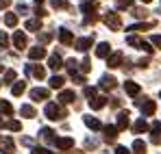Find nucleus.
<instances>
[{
  "instance_id": "22",
  "label": "nucleus",
  "mask_w": 161,
  "mask_h": 154,
  "mask_svg": "<svg viewBox=\"0 0 161 154\" xmlns=\"http://www.w3.org/2000/svg\"><path fill=\"white\" fill-rule=\"evenodd\" d=\"M133 150H135V154H146V143H144L142 139H135Z\"/></svg>"
},
{
  "instance_id": "23",
  "label": "nucleus",
  "mask_w": 161,
  "mask_h": 154,
  "mask_svg": "<svg viewBox=\"0 0 161 154\" xmlns=\"http://www.w3.org/2000/svg\"><path fill=\"white\" fill-rule=\"evenodd\" d=\"M63 82H65V80H63L61 76H53V78H50V87H53V89H61Z\"/></svg>"
},
{
  "instance_id": "4",
  "label": "nucleus",
  "mask_w": 161,
  "mask_h": 154,
  "mask_svg": "<svg viewBox=\"0 0 161 154\" xmlns=\"http://www.w3.org/2000/svg\"><path fill=\"white\" fill-rule=\"evenodd\" d=\"M92 41H94L92 37H83V39H76L74 46H76V50H79V52H87V50H89V46H92Z\"/></svg>"
},
{
  "instance_id": "30",
  "label": "nucleus",
  "mask_w": 161,
  "mask_h": 154,
  "mask_svg": "<svg viewBox=\"0 0 161 154\" xmlns=\"http://www.w3.org/2000/svg\"><path fill=\"white\" fill-rule=\"evenodd\" d=\"M4 126H7L9 130H20V128H22V124H20V122H15V119H11V122H7Z\"/></svg>"
},
{
  "instance_id": "6",
  "label": "nucleus",
  "mask_w": 161,
  "mask_h": 154,
  "mask_svg": "<svg viewBox=\"0 0 161 154\" xmlns=\"http://www.w3.org/2000/svg\"><path fill=\"white\" fill-rule=\"evenodd\" d=\"M31 72H33L35 78H44L46 76V70H44L42 65H26V74H31Z\"/></svg>"
},
{
  "instance_id": "39",
  "label": "nucleus",
  "mask_w": 161,
  "mask_h": 154,
  "mask_svg": "<svg viewBox=\"0 0 161 154\" xmlns=\"http://www.w3.org/2000/svg\"><path fill=\"white\" fill-rule=\"evenodd\" d=\"M115 154H131V152H129L124 146H118V148H115Z\"/></svg>"
},
{
  "instance_id": "32",
  "label": "nucleus",
  "mask_w": 161,
  "mask_h": 154,
  "mask_svg": "<svg viewBox=\"0 0 161 154\" xmlns=\"http://www.w3.org/2000/svg\"><path fill=\"white\" fill-rule=\"evenodd\" d=\"M54 9H68V0H53Z\"/></svg>"
},
{
  "instance_id": "27",
  "label": "nucleus",
  "mask_w": 161,
  "mask_h": 154,
  "mask_svg": "<svg viewBox=\"0 0 161 154\" xmlns=\"http://www.w3.org/2000/svg\"><path fill=\"white\" fill-rule=\"evenodd\" d=\"M4 24L7 26H15L18 24V18H15L13 13H7V15H4Z\"/></svg>"
},
{
  "instance_id": "41",
  "label": "nucleus",
  "mask_w": 161,
  "mask_h": 154,
  "mask_svg": "<svg viewBox=\"0 0 161 154\" xmlns=\"http://www.w3.org/2000/svg\"><path fill=\"white\" fill-rule=\"evenodd\" d=\"M39 39H42V41H50V39H53V35H50V33H42V37H39Z\"/></svg>"
},
{
  "instance_id": "36",
  "label": "nucleus",
  "mask_w": 161,
  "mask_h": 154,
  "mask_svg": "<svg viewBox=\"0 0 161 154\" xmlns=\"http://www.w3.org/2000/svg\"><path fill=\"white\" fill-rule=\"evenodd\" d=\"M85 96H87V98H96V89H94V87H87V89H85Z\"/></svg>"
},
{
  "instance_id": "44",
  "label": "nucleus",
  "mask_w": 161,
  "mask_h": 154,
  "mask_svg": "<svg viewBox=\"0 0 161 154\" xmlns=\"http://www.w3.org/2000/svg\"><path fill=\"white\" fill-rule=\"evenodd\" d=\"M35 2H37V4H39V2H44V0H35Z\"/></svg>"
},
{
  "instance_id": "14",
  "label": "nucleus",
  "mask_w": 161,
  "mask_h": 154,
  "mask_svg": "<svg viewBox=\"0 0 161 154\" xmlns=\"http://www.w3.org/2000/svg\"><path fill=\"white\" fill-rule=\"evenodd\" d=\"M109 52H111V46H109V44H100V46L96 48V56L105 59V56H109Z\"/></svg>"
},
{
  "instance_id": "26",
  "label": "nucleus",
  "mask_w": 161,
  "mask_h": 154,
  "mask_svg": "<svg viewBox=\"0 0 161 154\" xmlns=\"http://www.w3.org/2000/svg\"><path fill=\"white\" fill-rule=\"evenodd\" d=\"M42 137H44V141H54V132L50 128H42Z\"/></svg>"
},
{
  "instance_id": "42",
  "label": "nucleus",
  "mask_w": 161,
  "mask_h": 154,
  "mask_svg": "<svg viewBox=\"0 0 161 154\" xmlns=\"http://www.w3.org/2000/svg\"><path fill=\"white\" fill-rule=\"evenodd\" d=\"M153 44H155V46H159V48H161V37H159V35H155V37H153Z\"/></svg>"
},
{
  "instance_id": "37",
  "label": "nucleus",
  "mask_w": 161,
  "mask_h": 154,
  "mask_svg": "<svg viewBox=\"0 0 161 154\" xmlns=\"http://www.w3.org/2000/svg\"><path fill=\"white\" fill-rule=\"evenodd\" d=\"M33 154H53V152L46 150V148H33Z\"/></svg>"
},
{
  "instance_id": "9",
  "label": "nucleus",
  "mask_w": 161,
  "mask_h": 154,
  "mask_svg": "<svg viewBox=\"0 0 161 154\" xmlns=\"http://www.w3.org/2000/svg\"><path fill=\"white\" fill-rule=\"evenodd\" d=\"M28 56H31L33 61H37V59H44V56H46V50H44L42 46H37V48H31V50H28Z\"/></svg>"
},
{
  "instance_id": "28",
  "label": "nucleus",
  "mask_w": 161,
  "mask_h": 154,
  "mask_svg": "<svg viewBox=\"0 0 161 154\" xmlns=\"http://www.w3.org/2000/svg\"><path fill=\"white\" fill-rule=\"evenodd\" d=\"M0 111L7 113V115H11V113H13V106H11L9 102H4V100H0Z\"/></svg>"
},
{
  "instance_id": "8",
  "label": "nucleus",
  "mask_w": 161,
  "mask_h": 154,
  "mask_svg": "<svg viewBox=\"0 0 161 154\" xmlns=\"http://www.w3.org/2000/svg\"><path fill=\"white\" fill-rule=\"evenodd\" d=\"M48 96H50L48 89H33L31 91V98L33 100H48Z\"/></svg>"
},
{
  "instance_id": "13",
  "label": "nucleus",
  "mask_w": 161,
  "mask_h": 154,
  "mask_svg": "<svg viewBox=\"0 0 161 154\" xmlns=\"http://www.w3.org/2000/svg\"><path fill=\"white\" fill-rule=\"evenodd\" d=\"M107 63H109V67H120V63H122V52H115V54H111Z\"/></svg>"
},
{
  "instance_id": "16",
  "label": "nucleus",
  "mask_w": 161,
  "mask_h": 154,
  "mask_svg": "<svg viewBox=\"0 0 161 154\" xmlns=\"http://www.w3.org/2000/svg\"><path fill=\"white\" fill-rule=\"evenodd\" d=\"M57 146H59L61 150H70V148L74 146V141H72L70 137H63V139H57Z\"/></svg>"
},
{
  "instance_id": "40",
  "label": "nucleus",
  "mask_w": 161,
  "mask_h": 154,
  "mask_svg": "<svg viewBox=\"0 0 161 154\" xmlns=\"http://www.w3.org/2000/svg\"><path fill=\"white\" fill-rule=\"evenodd\" d=\"M153 132H155V135L161 132V122H155V124H153Z\"/></svg>"
},
{
  "instance_id": "15",
  "label": "nucleus",
  "mask_w": 161,
  "mask_h": 154,
  "mask_svg": "<svg viewBox=\"0 0 161 154\" xmlns=\"http://www.w3.org/2000/svg\"><path fill=\"white\" fill-rule=\"evenodd\" d=\"M24 89H26V82H24V80H20V82H15V85L11 87V93H13V96H22V93H24Z\"/></svg>"
},
{
  "instance_id": "47",
  "label": "nucleus",
  "mask_w": 161,
  "mask_h": 154,
  "mask_svg": "<svg viewBox=\"0 0 161 154\" xmlns=\"http://www.w3.org/2000/svg\"><path fill=\"white\" fill-rule=\"evenodd\" d=\"M85 2H87V0H85Z\"/></svg>"
},
{
  "instance_id": "19",
  "label": "nucleus",
  "mask_w": 161,
  "mask_h": 154,
  "mask_svg": "<svg viewBox=\"0 0 161 154\" xmlns=\"http://www.w3.org/2000/svg\"><path fill=\"white\" fill-rule=\"evenodd\" d=\"M59 100H61V104H68V102H72L74 100V91H61V96H59Z\"/></svg>"
},
{
  "instance_id": "43",
  "label": "nucleus",
  "mask_w": 161,
  "mask_h": 154,
  "mask_svg": "<svg viewBox=\"0 0 161 154\" xmlns=\"http://www.w3.org/2000/svg\"><path fill=\"white\" fill-rule=\"evenodd\" d=\"M9 2H11V0H0V9H4V7H9Z\"/></svg>"
},
{
  "instance_id": "46",
  "label": "nucleus",
  "mask_w": 161,
  "mask_h": 154,
  "mask_svg": "<svg viewBox=\"0 0 161 154\" xmlns=\"http://www.w3.org/2000/svg\"><path fill=\"white\" fill-rule=\"evenodd\" d=\"M0 72H2V65H0Z\"/></svg>"
},
{
  "instance_id": "35",
  "label": "nucleus",
  "mask_w": 161,
  "mask_h": 154,
  "mask_svg": "<svg viewBox=\"0 0 161 154\" xmlns=\"http://www.w3.org/2000/svg\"><path fill=\"white\" fill-rule=\"evenodd\" d=\"M146 128H148V126H146V122H144V119H139V122L135 124V132H142V130H146Z\"/></svg>"
},
{
  "instance_id": "31",
  "label": "nucleus",
  "mask_w": 161,
  "mask_h": 154,
  "mask_svg": "<svg viewBox=\"0 0 161 154\" xmlns=\"http://www.w3.org/2000/svg\"><path fill=\"white\" fill-rule=\"evenodd\" d=\"M115 4H118V9H129L133 4V0H115Z\"/></svg>"
},
{
  "instance_id": "20",
  "label": "nucleus",
  "mask_w": 161,
  "mask_h": 154,
  "mask_svg": "<svg viewBox=\"0 0 161 154\" xmlns=\"http://www.w3.org/2000/svg\"><path fill=\"white\" fill-rule=\"evenodd\" d=\"M85 124H87V128H92V130H98V128H100V122H98L96 117H92V115H87V117H85Z\"/></svg>"
},
{
  "instance_id": "18",
  "label": "nucleus",
  "mask_w": 161,
  "mask_h": 154,
  "mask_svg": "<svg viewBox=\"0 0 161 154\" xmlns=\"http://www.w3.org/2000/svg\"><path fill=\"white\" fill-rule=\"evenodd\" d=\"M61 65H63V63H61V56L53 54L50 61H48V67H50V70H61Z\"/></svg>"
},
{
  "instance_id": "1",
  "label": "nucleus",
  "mask_w": 161,
  "mask_h": 154,
  "mask_svg": "<svg viewBox=\"0 0 161 154\" xmlns=\"http://www.w3.org/2000/svg\"><path fill=\"white\" fill-rule=\"evenodd\" d=\"M63 115H65V111H63L61 106H57L54 102L46 104V117H48V119H61Z\"/></svg>"
},
{
  "instance_id": "33",
  "label": "nucleus",
  "mask_w": 161,
  "mask_h": 154,
  "mask_svg": "<svg viewBox=\"0 0 161 154\" xmlns=\"http://www.w3.org/2000/svg\"><path fill=\"white\" fill-rule=\"evenodd\" d=\"M7 44H9V37H7V33L0 30V48H7Z\"/></svg>"
},
{
  "instance_id": "7",
  "label": "nucleus",
  "mask_w": 161,
  "mask_h": 154,
  "mask_svg": "<svg viewBox=\"0 0 161 154\" xmlns=\"http://www.w3.org/2000/svg\"><path fill=\"white\" fill-rule=\"evenodd\" d=\"M126 126H129V111H122V113L118 115V126H115V128L124 130Z\"/></svg>"
},
{
  "instance_id": "12",
  "label": "nucleus",
  "mask_w": 161,
  "mask_h": 154,
  "mask_svg": "<svg viewBox=\"0 0 161 154\" xmlns=\"http://www.w3.org/2000/svg\"><path fill=\"white\" fill-rule=\"evenodd\" d=\"M124 89H126V93H129V96H137V93H139V85L133 82V80L124 82Z\"/></svg>"
},
{
  "instance_id": "11",
  "label": "nucleus",
  "mask_w": 161,
  "mask_h": 154,
  "mask_svg": "<svg viewBox=\"0 0 161 154\" xmlns=\"http://www.w3.org/2000/svg\"><path fill=\"white\" fill-rule=\"evenodd\" d=\"M115 82H118V80H115L113 76H103L100 78V87H103V89H113Z\"/></svg>"
},
{
  "instance_id": "3",
  "label": "nucleus",
  "mask_w": 161,
  "mask_h": 154,
  "mask_svg": "<svg viewBox=\"0 0 161 154\" xmlns=\"http://www.w3.org/2000/svg\"><path fill=\"white\" fill-rule=\"evenodd\" d=\"M0 152H2V154H13V152H15V143H13V139H9V137L2 139V141H0Z\"/></svg>"
},
{
  "instance_id": "34",
  "label": "nucleus",
  "mask_w": 161,
  "mask_h": 154,
  "mask_svg": "<svg viewBox=\"0 0 161 154\" xmlns=\"http://www.w3.org/2000/svg\"><path fill=\"white\" fill-rule=\"evenodd\" d=\"M4 80H7V82L15 80V70H7V74H4Z\"/></svg>"
},
{
  "instance_id": "2",
  "label": "nucleus",
  "mask_w": 161,
  "mask_h": 154,
  "mask_svg": "<svg viewBox=\"0 0 161 154\" xmlns=\"http://www.w3.org/2000/svg\"><path fill=\"white\" fill-rule=\"evenodd\" d=\"M13 44H15L18 50H24V48H26V35H24L22 30H15V33H13Z\"/></svg>"
},
{
  "instance_id": "24",
  "label": "nucleus",
  "mask_w": 161,
  "mask_h": 154,
  "mask_svg": "<svg viewBox=\"0 0 161 154\" xmlns=\"http://www.w3.org/2000/svg\"><path fill=\"white\" fill-rule=\"evenodd\" d=\"M115 135H118V128L115 126H105V137L107 139H115Z\"/></svg>"
},
{
  "instance_id": "45",
  "label": "nucleus",
  "mask_w": 161,
  "mask_h": 154,
  "mask_svg": "<svg viewBox=\"0 0 161 154\" xmlns=\"http://www.w3.org/2000/svg\"><path fill=\"white\" fill-rule=\"evenodd\" d=\"M142 2H150V0H142Z\"/></svg>"
},
{
  "instance_id": "25",
  "label": "nucleus",
  "mask_w": 161,
  "mask_h": 154,
  "mask_svg": "<svg viewBox=\"0 0 161 154\" xmlns=\"http://www.w3.org/2000/svg\"><path fill=\"white\" fill-rule=\"evenodd\" d=\"M20 113H22L24 117H35V109H33V106H28V104L22 106V111H20Z\"/></svg>"
},
{
  "instance_id": "5",
  "label": "nucleus",
  "mask_w": 161,
  "mask_h": 154,
  "mask_svg": "<svg viewBox=\"0 0 161 154\" xmlns=\"http://www.w3.org/2000/svg\"><path fill=\"white\" fill-rule=\"evenodd\" d=\"M105 24H107V26H111V28H115V30H118L122 22H120V18H118L115 13H107V15H105Z\"/></svg>"
},
{
  "instance_id": "21",
  "label": "nucleus",
  "mask_w": 161,
  "mask_h": 154,
  "mask_svg": "<svg viewBox=\"0 0 161 154\" xmlns=\"http://www.w3.org/2000/svg\"><path fill=\"white\" fill-rule=\"evenodd\" d=\"M139 106H142V111H144L146 115H153V113H155V102H153V100H146V102L139 104Z\"/></svg>"
},
{
  "instance_id": "17",
  "label": "nucleus",
  "mask_w": 161,
  "mask_h": 154,
  "mask_svg": "<svg viewBox=\"0 0 161 154\" xmlns=\"http://www.w3.org/2000/svg\"><path fill=\"white\" fill-rule=\"evenodd\" d=\"M105 104H107V98H92V100H89V106H92L94 111H98V109H103Z\"/></svg>"
},
{
  "instance_id": "29",
  "label": "nucleus",
  "mask_w": 161,
  "mask_h": 154,
  "mask_svg": "<svg viewBox=\"0 0 161 154\" xmlns=\"http://www.w3.org/2000/svg\"><path fill=\"white\" fill-rule=\"evenodd\" d=\"M39 26H42V24H39V20H28V22H26L28 30H39Z\"/></svg>"
},
{
  "instance_id": "38",
  "label": "nucleus",
  "mask_w": 161,
  "mask_h": 154,
  "mask_svg": "<svg viewBox=\"0 0 161 154\" xmlns=\"http://www.w3.org/2000/svg\"><path fill=\"white\" fill-rule=\"evenodd\" d=\"M89 67H92V65H89V61L85 59V61L80 63V70H83V72H89Z\"/></svg>"
},
{
  "instance_id": "10",
  "label": "nucleus",
  "mask_w": 161,
  "mask_h": 154,
  "mask_svg": "<svg viewBox=\"0 0 161 154\" xmlns=\"http://www.w3.org/2000/svg\"><path fill=\"white\" fill-rule=\"evenodd\" d=\"M59 41L68 46V44H72V41H74V37H72V33H70V30H65V28H63V30H59Z\"/></svg>"
}]
</instances>
